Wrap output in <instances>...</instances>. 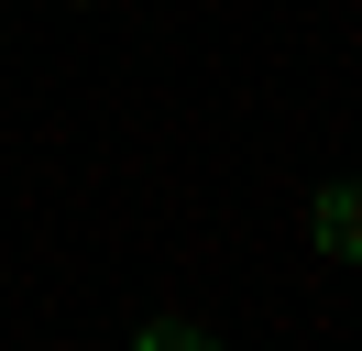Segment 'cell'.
I'll return each instance as SVG.
<instances>
[{
    "label": "cell",
    "mask_w": 362,
    "mask_h": 351,
    "mask_svg": "<svg viewBox=\"0 0 362 351\" xmlns=\"http://www.w3.org/2000/svg\"><path fill=\"white\" fill-rule=\"evenodd\" d=\"M308 231H318V253L362 263V187H329V197H318V219H308Z\"/></svg>",
    "instance_id": "cell-1"
},
{
    "label": "cell",
    "mask_w": 362,
    "mask_h": 351,
    "mask_svg": "<svg viewBox=\"0 0 362 351\" xmlns=\"http://www.w3.org/2000/svg\"><path fill=\"white\" fill-rule=\"evenodd\" d=\"M132 351H209V340H198V329H176V318H165V329H143Z\"/></svg>",
    "instance_id": "cell-2"
}]
</instances>
